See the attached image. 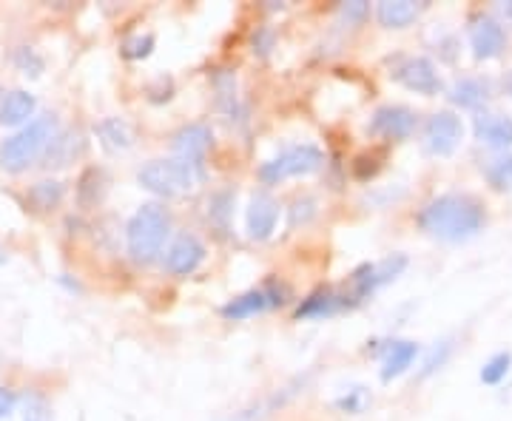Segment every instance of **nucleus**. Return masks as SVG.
<instances>
[{
  "label": "nucleus",
  "instance_id": "nucleus-27",
  "mask_svg": "<svg viewBox=\"0 0 512 421\" xmlns=\"http://www.w3.org/2000/svg\"><path fill=\"white\" fill-rule=\"evenodd\" d=\"M450 100L461 109H478L487 103V83H481L476 77H464L450 89Z\"/></svg>",
  "mask_w": 512,
  "mask_h": 421
},
{
  "label": "nucleus",
  "instance_id": "nucleus-12",
  "mask_svg": "<svg viewBox=\"0 0 512 421\" xmlns=\"http://www.w3.org/2000/svg\"><path fill=\"white\" fill-rule=\"evenodd\" d=\"M470 46L478 60H493L504 55L507 49V32L504 26L490 15H476L470 20Z\"/></svg>",
  "mask_w": 512,
  "mask_h": 421
},
{
  "label": "nucleus",
  "instance_id": "nucleus-9",
  "mask_svg": "<svg viewBox=\"0 0 512 421\" xmlns=\"http://www.w3.org/2000/svg\"><path fill=\"white\" fill-rule=\"evenodd\" d=\"M464 137V123L453 111H436L424 123V148L433 157H450Z\"/></svg>",
  "mask_w": 512,
  "mask_h": 421
},
{
  "label": "nucleus",
  "instance_id": "nucleus-13",
  "mask_svg": "<svg viewBox=\"0 0 512 421\" xmlns=\"http://www.w3.org/2000/svg\"><path fill=\"white\" fill-rule=\"evenodd\" d=\"M393 80H399L404 89H410V92L416 94H427V97L441 92V77L427 57H407L402 66L393 72Z\"/></svg>",
  "mask_w": 512,
  "mask_h": 421
},
{
  "label": "nucleus",
  "instance_id": "nucleus-22",
  "mask_svg": "<svg viewBox=\"0 0 512 421\" xmlns=\"http://www.w3.org/2000/svg\"><path fill=\"white\" fill-rule=\"evenodd\" d=\"M211 80H214V89H217V103H220V109L228 114V120H239L245 111H242V103H239L237 94V74L228 72V69H217Z\"/></svg>",
  "mask_w": 512,
  "mask_h": 421
},
{
  "label": "nucleus",
  "instance_id": "nucleus-37",
  "mask_svg": "<svg viewBox=\"0 0 512 421\" xmlns=\"http://www.w3.org/2000/svg\"><path fill=\"white\" fill-rule=\"evenodd\" d=\"M501 12H504V18L512 20V0L510 3H501Z\"/></svg>",
  "mask_w": 512,
  "mask_h": 421
},
{
  "label": "nucleus",
  "instance_id": "nucleus-1",
  "mask_svg": "<svg viewBox=\"0 0 512 421\" xmlns=\"http://www.w3.org/2000/svg\"><path fill=\"white\" fill-rule=\"evenodd\" d=\"M484 205L470 194H441L419 211V228L441 242H464L484 228Z\"/></svg>",
  "mask_w": 512,
  "mask_h": 421
},
{
  "label": "nucleus",
  "instance_id": "nucleus-23",
  "mask_svg": "<svg viewBox=\"0 0 512 421\" xmlns=\"http://www.w3.org/2000/svg\"><path fill=\"white\" fill-rule=\"evenodd\" d=\"M94 134L100 137V143L109 148V151H126L134 143V134H131V126L120 117H106L94 126Z\"/></svg>",
  "mask_w": 512,
  "mask_h": 421
},
{
  "label": "nucleus",
  "instance_id": "nucleus-35",
  "mask_svg": "<svg viewBox=\"0 0 512 421\" xmlns=\"http://www.w3.org/2000/svg\"><path fill=\"white\" fill-rule=\"evenodd\" d=\"M339 12H342V18L348 20V23L359 26V23H365L370 18V3L367 0H348V3L339 6Z\"/></svg>",
  "mask_w": 512,
  "mask_h": 421
},
{
  "label": "nucleus",
  "instance_id": "nucleus-17",
  "mask_svg": "<svg viewBox=\"0 0 512 421\" xmlns=\"http://www.w3.org/2000/svg\"><path fill=\"white\" fill-rule=\"evenodd\" d=\"M37 97L26 89H12L0 97V126L6 129H23L35 120Z\"/></svg>",
  "mask_w": 512,
  "mask_h": 421
},
{
  "label": "nucleus",
  "instance_id": "nucleus-18",
  "mask_svg": "<svg viewBox=\"0 0 512 421\" xmlns=\"http://www.w3.org/2000/svg\"><path fill=\"white\" fill-rule=\"evenodd\" d=\"M416 356H419V345L416 342H407V339L387 342L382 348V382H393L402 373H407L413 367V362H416Z\"/></svg>",
  "mask_w": 512,
  "mask_h": 421
},
{
  "label": "nucleus",
  "instance_id": "nucleus-39",
  "mask_svg": "<svg viewBox=\"0 0 512 421\" xmlns=\"http://www.w3.org/2000/svg\"><path fill=\"white\" fill-rule=\"evenodd\" d=\"M0 262H6V257H3V254H0Z\"/></svg>",
  "mask_w": 512,
  "mask_h": 421
},
{
  "label": "nucleus",
  "instance_id": "nucleus-28",
  "mask_svg": "<svg viewBox=\"0 0 512 421\" xmlns=\"http://www.w3.org/2000/svg\"><path fill=\"white\" fill-rule=\"evenodd\" d=\"M512 370V353L510 350H504V353H495L490 362H484V367H481V373H478V379L484 382V385H501L507 376H510Z\"/></svg>",
  "mask_w": 512,
  "mask_h": 421
},
{
  "label": "nucleus",
  "instance_id": "nucleus-29",
  "mask_svg": "<svg viewBox=\"0 0 512 421\" xmlns=\"http://www.w3.org/2000/svg\"><path fill=\"white\" fill-rule=\"evenodd\" d=\"M12 60H15L18 72H23L26 77H40V74L46 72V60H43V55L37 52L35 46H18Z\"/></svg>",
  "mask_w": 512,
  "mask_h": 421
},
{
  "label": "nucleus",
  "instance_id": "nucleus-30",
  "mask_svg": "<svg viewBox=\"0 0 512 421\" xmlns=\"http://www.w3.org/2000/svg\"><path fill=\"white\" fill-rule=\"evenodd\" d=\"M487 180L493 185L495 191H507L512 188V154L507 157H498L493 163L487 165Z\"/></svg>",
  "mask_w": 512,
  "mask_h": 421
},
{
  "label": "nucleus",
  "instance_id": "nucleus-16",
  "mask_svg": "<svg viewBox=\"0 0 512 421\" xmlns=\"http://www.w3.org/2000/svg\"><path fill=\"white\" fill-rule=\"evenodd\" d=\"M345 308H350L345 293H339L336 288H316L296 305L293 319H328Z\"/></svg>",
  "mask_w": 512,
  "mask_h": 421
},
{
  "label": "nucleus",
  "instance_id": "nucleus-10",
  "mask_svg": "<svg viewBox=\"0 0 512 421\" xmlns=\"http://www.w3.org/2000/svg\"><path fill=\"white\" fill-rule=\"evenodd\" d=\"M211 146H214V131L208 129L205 123H188L171 140L177 160L191 165L200 177H205V154H208Z\"/></svg>",
  "mask_w": 512,
  "mask_h": 421
},
{
  "label": "nucleus",
  "instance_id": "nucleus-2",
  "mask_svg": "<svg viewBox=\"0 0 512 421\" xmlns=\"http://www.w3.org/2000/svg\"><path fill=\"white\" fill-rule=\"evenodd\" d=\"M57 134H60V123H57L55 114H40L32 123H26L23 129L9 134L0 143V168L9 174L29 171L32 165L46 157V151L55 143Z\"/></svg>",
  "mask_w": 512,
  "mask_h": 421
},
{
  "label": "nucleus",
  "instance_id": "nucleus-36",
  "mask_svg": "<svg viewBox=\"0 0 512 421\" xmlns=\"http://www.w3.org/2000/svg\"><path fill=\"white\" fill-rule=\"evenodd\" d=\"M447 356H450V342H441V345H436V348L430 350V356L424 359V367H421V379L430 376V373H436V370L447 362Z\"/></svg>",
  "mask_w": 512,
  "mask_h": 421
},
{
  "label": "nucleus",
  "instance_id": "nucleus-24",
  "mask_svg": "<svg viewBox=\"0 0 512 421\" xmlns=\"http://www.w3.org/2000/svg\"><path fill=\"white\" fill-rule=\"evenodd\" d=\"M106 171L103 168H86L77 180V205L80 208H94L106 194Z\"/></svg>",
  "mask_w": 512,
  "mask_h": 421
},
{
  "label": "nucleus",
  "instance_id": "nucleus-14",
  "mask_svg": "<svg viewBox=\"0 0 512 421\" xmlns=\"http://www.w3.org/2000/svg\"><path fill=\"white\" fill-rule=\"evenodd\" d=\"M205 262V245L194 234H180L171 242V248L165 251V271L171 276L194 274Z\"/></svg>",
  "mask_w": 512,
  "mask_h": 421
},
{
  "label": "nucleus",
  "instance_id": "nucleus-33",
  "mask_svg": "<svg viewBox=\"0 0 512 421\" xmlns=\"http://www.w3.org/2000/svg\"><path fill=\"white\" fill-rule=\"evenodd\" d=\"M274 46H276L274 29H271V26H256V32L251 35V49H254V55L268 57Z\"/></svg>",
  "mask_w": 512,
  "mask_h": 421
},
{
  "label": "nucleus",
  "instance_id": "nucleus-6",
  "mask_svg": "<svg viewBox=\"0 0 512 421\" xmlns=\"http://www.w3.org/2000/svg\"><path fill=\"white\" fill-rule=\"evenodd\" d=\"M288 302H291V288L285 282H279V279H268L265 285L239 293L231 302H225L220 313L231 322H239V319H248V316H256V313L271 311V308H282Z\"/></svg>",
  "mask_w": 512,
  "mask_h": 421
},
{
  "label": "nucleus",
  "instance_id": "nucleus-4",
  "mask_svg": "<svg viewBox=\"0 0 512 421\" xmlns=\"http://www.w3.org/2000/svg\"><path fill=\"white\" fill-rule=\"evenodd\" d=\"M202 177L183 160L171 157V160H148L140 171H137V183L146 191L157 194V197H183L188 191H194V185L200 183Z\"/></svg>",
  "mask_w": 512,
  "mask_h": 421
},
{
  "label": "nucleus",
  "instance_id": "nucleus-3",
  "mask_svg": "<svg viewBox=\"0 0 512 421\" xmlns=\"http://www.w3.org/2000/svg\"><path fill=\"white\" fill-rule=\"evenodd\" d=\"M171 237V214L160 202H143L126 225L128 257L137 265L157 262L165 248V239Z\"/></svg>",
  "mask_w": 512,
  "mask_h": 421
},
{
  "label": "nucleus",
  "instance_id": "nucleus-34",
  "mask_svg": "<svg viewBox=\"0 0 512 421\" xmlns=\"http://www.w3.org/2000/svg\"><path fill=\"white\" fill-rule=\"evenodd\" d=\"M154 52V35H146V37H131L123 43V55L128 60H143Z\"/></svg>",
  "mask_w": 512,
  "mask_h": 421
},
{
  "label": "nucleus",
  "instance_id": "nucleus-38",
  "mask_svg": "<svg viewBox=\"0 0 512 421\" xmlns=\"http://www.w3.org/2000/svg\"><path fill=\"white\" fill-rule=\"evenodd\" d=\"M504 89H507V92H510V97H512V72L504 77Z\"/></svg>",
  "mask_w": 512,
  "mask_h": 421
},
{
  "label": "nucleus",
  "instance_id": "nucleus-26",
  "mask_svg": "<svg viewBox=\"0 0 512 421\" xmlns=\"http://www.w3.org/2000/svg\"><path fill=\"white\" fill-rule=\"evenodd\" d=\"M83 151V143H80V137L77 134H69V131H60L55 137V143L49 146V151H46V157H43V165L46 168H60V165H69L74 163V157Z\"/></svg>",
  "mask_w": 512,
  "mask_h": 421
},
{
  "label": "nucleus",
  "instance_id": "nucleus-15",
  "mask_svg": "<svg viewBox=\"0 0 512 421\" xmlns=\"http://www.w3.org/2000/svg\"><path fill=\"white\" fill-rule=\"evenodd\" d=\"M245 222H248V237L251 239H256V242L271 239L276 231V222H279V202L271 194L259 191V194H254L251 205H248Z\"/></svg>",
  "mask_w": 512,
  "mask_h": 421
},
{
  "label": "nucleus",
  "instance_id": "nucleus-21",
  "mask_svg": "<svg viewBox=\"0 0 512 421\" xmlns=\"http://www.w3.org/2000/svg\"><path fill=\"white\" fill-rule=\"evenodd\" d=\"M63 197H66V185L60 183V180H37L26 191V202L35 208L37 214H49V211L60 208Z\"/></svg>",
  "mask_w": 512,
  "mask_h": 421
},
{
  "label": "nucleus",
  "instance_id": "nucleus-20",
  "mask_svg": "<svg viewBox=\"0 0 512 421\" xmlns=\"http://www.w3.org/2000/svg\"><path fill=\"white\" fill-rule=\"evenodd\" d=\"M424 12V3L416 0H382L376 6V18L387 29H404Z\"/></svg>",
  "mask_w": 512,
  "mask_h": 421
},
{
  "label": "nucleus",
  "instance_id": "nucleus-31",
  "mask_svg": "<svg viewBox=\"0 0 512 421\" xmlns=\"http://www.w3.org/2000/svg\"><path fill=\"white\" fill-rule=\"evenodd\" d=\"M367 404H370V390L367 387H350L348 393H342L339 399H336V407L342 410V413H362Z\"/></svg>",
  "mask_w": 512,
  "mask_h": 421
},
{
  "label": "nucleus",
  "instance_id": "nucleus-25",
  "mask_svg": "<svg viewBox=\"0 0 512 421\" xmlns=\"http://www.w3.org/2000/svg\"><path fill=\"white\" fill-rule=\"evenodd\" d=\"M234 202H237V191H231V188L214 191L211 200H208V222H211L220 234H228V231H231Z\"/></svg>",
  "mask_w": 512,
  "mask_h": 421
},
{
  "label": "nucleus",
  "instance_id": "nucleus-5",
  "mask_svg": "<svg viewBox=\"0 0 512 421\" xmlns=\"http://www.w3.org/2000/svg\"><path fill=\"white\" fill-rule=\"evenodd\" d=\"M322 165H325L322 148L305 143V146H293L288 148V151H282L274 160L262 163L256 174H259V180L265 185H279L285 183V180H291V177H308V174H316Z\"/></svg>",
  "mask_w": 512,
  "mask_h": 421
},
{
  "label": "nucleus",
  "instance_id": "nucleus-19",
  "mask_svg": "<svg viewBox=\"0 0 512 421\" xmlns=\"http://www.w3.org/2000/svg\"><path fill=\"white\" fill-rule=\"evenodd\" d=\"M476 137L490 148L512 146V117L504 114H481L476 120Z\"/></svg>",
  "mask_w": 512,
  "mask_h": 421
},
{
  "label": "nucleus",
  "instance_id": "nucleus-7",
  "mask_svg": "<svg viewBox=\"0 0 512 421\" xmlns=\"http://www.w3.org/2000/svg\"><path fill=\"white\" fill-rule=\"evenodd\" d=\"M407 268V257L404 254H396V257H387L382 262H365L359 265L353 274H350V291L345 293L350 308L362 305L365 299H370L373 293L384 288L387 282H393L396 276L402 274Z\"/></svg>",
  "mask_w": 512,
  "mask_h": 421
},
{
  "label": "nucleus",
  "instance_id": "nucleus-11",
  "mask_svg": "<svg viewBox=\"0 0 512 421\" xmlns=\"http://www.w3.org/2000/svg\"><path fill=\"white\" fill-rule=\"evenodd\" d=\"M367 131L373 137L402 143L416 131V111H410L407 106H382V109L373 111Z\"/></svg>",
  "mask_w": 512,
  "mask_h": 421
},
{
  "label": "nucleus",
  "instance_id": "nucleus-32",
  "mask_svg": "<svg viewBox=\"0 0 512 421\" xmlns=\"http://www.w3.org/2000/svg\"><path fill=\"white\" fill-rule=\"evenodd\" d=\"M316 217V200L313 197H296L288 208V225L296 228V225H305Z\"/></svg>",
  "mask_w": 512,
  "mask_h": 421
},
{
  "label": "nucleus",
  "instance_id": "nucleus-8",
  "mask_svg": "<svg viewBox=\"0 0 512 421\" xmlns=\"http://www.w3.org/2000/svg\"><path fill=\"white\" fill-rule=\"evenodd\" d=\"M0 421H55V410L37 390L0 387Z\"/></svg>",
  "mask_w": 512,
  "mask_h": 421
}]
</instances>
